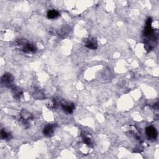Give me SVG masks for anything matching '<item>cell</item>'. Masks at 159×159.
Here are the masks:
<instances>
[{
    "instance_id": "cell-1",
    "label": "cell",
    "mask_w": 159,
    "mask_h": 159,
    "mask_svg": "<svg viewBox=\"0 0 159 159\" xmlns=\"http://www.w3.org/2000/svg\"><path fill=\"white\" fill-rule=\"evenodd\" d=\"M16 46L21 47V49L26 53H34L37 50L35 44L26 42L24 40H19L17 42Z\"/></svg>"
},
{
    "instance_id": "cell-2",
    "label": "cell",
    "mask_w": 159,
    "mask_h": 159,
    "mask_svg": "<svg viewBox=\"0 0 159 159\" xmlns=\"http://www.w3.org/2000/svg\"><path fill=\"white\" fill-rule=\"evenodd\" d=\"M14 81V77L9 73H6L3 76L2 79V83L6 87H9L13 84Z\"/></svg>"
},
{
    "instance_id": "cell-3",
    "label": "cell",
    "mask_w": 159,
    "mask_h": 159,
    "mask_svg": "<svg viewBox=\"0 0 159 159\" xmlns=\"http://www.w3.org/2000/svg\"><path fill=\"white\" fill-rule=\"evenodd\" d=\"M33 119V116L26 110H23L21 113V121L24 125H27L29 121Z\"/></svg>"
},
{
    "instance_id": "cell-4",
    "label": "cell",
    "mask_w": 159,
    "mask_h": 159,
    "mask_svg": "<svg viewBox=\"0 0 159 159\" xmlns=\"http://www.w3.org/2000/svg\"><path fill=\"white\" fill-rule=\"evenodd\" d=\"M146 134L147 137L151 139H155L157 137V130L152 126L148 127L146 128Z\"/></svg>"
},
{
    "instance_id": "cell-5",
    "label": "cell",
    "mask_w": 159,
    "mask_h": 159,
    "mask_svg": "<svg viewBox=\"0 0 159 159\" xmlns=\"http://www.w3.org/2000/svg\"><path fill=\"white\" fill-rule=\"evenodd\" d=\"M55 129H56V126L54 124H48L44 128L43 133L45 135L50 137L53 135V134H54Z\"/></svg>"
},
{
    "instance_id": "cell-6",
    "label": "cell",
    "mask_w": 159,
    "mask_h": 159,
    "mask_svg": "<svg viewBox=\"0 0 159 159\" xmlns=\"http://www.w3.org/2000/svg\"><path fill=\"white\" fill-rule=\"evenodd\" d=\"M85 46L87 47L90 49H96L98 47V44L97 41L96 39H94V37H90L87 39Z\"/></svg>"
},
{
    "instance_id": "cell-7",
    "label": "cell",
    "mask_w": 159,
    "mask_h": 159,
    "mask_svg": "<svg viewBox=\"0 0 159 159\" xmlns=\"http://www.w3.org/2000/svg\"><path fill=\"white\" fill-rule=\"evenodd\" d=\"M62 107L63 111L68 114L72 113L73 110H75V106L73 104H70L65 101L62 103Z\"/></svg>"
},
{
    "instance_id": "cell-8",
    "label": "cell",
    "mask_w": 159,
    "mask_h": 159,
    "mask_svg": "<svg viewBox=\"0 0 159 159\" xmlns=\"http://www.w3.org/2000/svg\"><path fill=\"white\" fill-rule=\"evenodd\" d=\"M81 136L83 137V139L84 144L89 147H93V140L88 134H87L86 132H83L81 133Z\"/></svg>"
},
{
    "instance_id": "cell-9",
    "label": "cell",
    "mask_w": 159,
    "mask_h": 159,
    "mask_svg": "<svg viewBox=\"0 0 159 159\" xmlns=\"http://www.w3.org/2000/svg\"><path fill=\"white\" fill-rule=\"evenodd\" d=\"M59 15H60L59 13L55 9H51L47 13V17L49 19H56L57 17L59 16Z\"/></svg>"
},
{
    "instance_id": "cell-10",
    "label": "cell",
    "mask_w": 159,
    "mask_h": 159,
    "mask_svg": "<svg viewBox=\"0 0 159 159\" xmlns=\"http://www.w3.org/2000/svg\"><path fill=\"white\" fill-rule=\"evenodd\" d=\"M56 100H53V99H50L49 100L47 103V107L50 109H54L56 108Z\"/></svg>"
},
{
    "instance_id": "cell-11",
    "label": "cell",
    "mask_w": 159,
    "mask_h": 159,
    "mask_svg": "<svg viewBox=\"0 0 159 159\" xmlns=\"http://www.w3.org/2000/svg\"><path fill=\"white\" fill-rule=\"evenodd\" d=\"M13 93L16 98H19L21 97V95L22 94V91H21V90L18 88H14L13 89Z\"/></svg>"
},
{
    "instance_id": "cell-12",
    "label": "cell",
    "mask_w": 159,
    "mask_h": 159,
    "mask_svg": "<svg viewBox=\"0 0 159 159\" xmlns=\"http://www.w3.org/2000/svg\"><path fill=\"white\" fill-rule=\"evenodd\" d=\"M1 135H2V138L3 139H9V138H11V134L8 132H7L6 131L2 130L1 132Z\"/></svg>"
}]
</instances>
